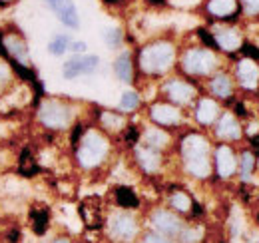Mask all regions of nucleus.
Segmentation results:
<instances>
[{"mask_svg":"<svg viewBox=\"0 0 259 243\" xmlns=\"http://www.w3.org/2000/svg\"><path fill=\"white\" fill-rule=\"evenodd\" d=\"M184 172L195 180H207L213 172V157L209 138L201 132H186L178 144Z\"/></svg>","mask_w":259,"mask_h":243,"instance_id":"obj_1","label":"nucleus"},{"mask_svg":"<svg viewBox=\"0 0 259 243\" xmlns=\"http://www.w3.org/2000/svg\"><path fill=\"white\" fill-rule=\"evenodd\" d=\"M178 60V46L169 38H154L146 42L136 56V66L144 76H165Z\"/></svg>","mask_w":259,"mask_h":243,"instance_id":"obj_2","label":"nucleus"},{"mask_svg":"<svg viewBox=\"0 0 259 243\" xmlns=\"http://www.w3.org/2000/svg\"><path fill=\"white\" fill-rule=\"evenodd\" d=\"M74 152H76V161L82 170H96L110 155V138L102 130L86 128Z\"/></svg>","mask_w":259,"mask_h":243,"instance_id":"obj_3","label":"nucleus"},{"mask_svg":"<svg viewBox=\"0 0 259 243\" xmlns=\"http://www.w3.org/2000/svg\"><path fill=\"white\" fill-rule=\"evenodd\" d=\"M36 120L48 132H64L74 126L76 108L62 98H40L36 104Z\"/></svg>","mask_w":259,"mask_h":243,"instance_id":"obj_4","label":"nucleus"},{"mask_svg":"<svg viewBox=\"0 0 259 243\" xmlns=\"http://www.w3.org/2000/svg\"><path fill=\"white\" fill-rule=\"evenodd\" d=\"M220 66V58L213 48L207 46H190L184 48L180 56V70L188 78H205L211 76Z\"/></svg>","mask_w":259,"mask_h":243,"instance_id":"obj_5","label":"nucleus"},{"mask_svg":"<svg viewBox=\"0 0 259 243\" xmlns=\"http://www.w3.org/2000/svg\"><path fill=\"white\" fill-rule=\"evenodd\" d=\"M211 36L215 42V50H222L226 54H235L243 46V30L235 26L233 22H215L211 28Z\"/></svg>","mask_w":259,"mask_h":243,"instance_id":"obj_6","label":"nucleus"},{"mask_svg":"<svg viewBox=\"0 0 259 243\" xmlns=\"http://www.w3.org/2000/svg\"><path fill=\"white\" fill-rule=\"evenodd\" d=\"M162 92L165 96L167 102L176 104V106H188L197 100V86H195L192 80L188 78H180V76H174V78H167L162 84Z\"/></svg>","mask_w":259,"mask_h":243,"instance_id":"obj_7","label":"nucleus"},{"mask_svg":"<svg viewBox=\"0 0 259 243\" xmlns=\"http://www.w3.org/2000/svg\"><path fill=\"white\" fill-rule=\"evenodd\" d=\"M148 116H150V120L154 122L156 126L165 128V130L178 128V126L184 124L182 108L171 104V102H167V100L165 102H152L150 108H148Z\"/></svg>","mask_w":259,"mask_h":243,"instance_id":"obj_8","label":"nucleus"},{"mask_svg":"<svg viewBox=\"0 0 259 243\" xmlns=\"http://www.w3.org/2000/svg\"><path fill=\"white\" fill-rule=\"evenodd\" d=\"M203 12L213 22H237L243 16L239 0H205Z\"/></svg>","mask_w":259,"mask_h":243,"instance_id":"obj_9","label":"nucleus"},{"mask_svg":"<svg viewBox=\"0 0 259 243\" xmlns=\"http://www.w3.org/2000/svg\"><path fill=\"white\" fill-rule=\"evenodd\" d=\"M108 229H110L114 239H118V241H132L138 235L140 225H138V219L134 217V213L124 210V212H116L110 215Z\"/></svg>","mask_w":259,"mask_h":243,"instance_id":"obj_10","label":"nucleus"},{"mask_svg":"<svg viewBox=\"0 0 259 243\" xmlns=\"http://www.w3.org/2000/svg\"><path fill=\"white\" fill-rule=\"evenodd\" d=\"M237 166H239V157H237L235 150L229 144H226V142L218 144L215 150H213V170H215V176L220 180H224V182L231 180L235 176V172H237Z\"/></svg>","mask_w":259,"mask_h":243,"instance_id":"obj_11","label":"nucleus"},{"mask_svg":"<svg viewBox=\"0 0 259 243\" xmlns=\"http://www.w3.org/2000/svg\"><path fill=\"white\" fill-rule=\"evenodd\" d=\"M100 68V56L96 54H74L62 64V76L66 80H76L80 76H90Z\"/></svg>","mask_w":259,"mask_h":243,"instance_id":"obj_12","label":"nucleus"},{"mask_svg":"<svg viewBox=\"0 0 259 243\" xmlns=\"http://www.w3.org/2000/svg\"><path fill=\"white\" fill-rule=\"evenodd\" d=\"M233 76H235V84L239 88L255 92L259 88V62L249 56L239 58L233 66Z\"/></svg>","mask_w":259,"mask_h":243,"instance_id":"obj_13","label":"nucleus"},{"mask_svg":"<svg viewBox=\"0 0 259 243\" xmlns=\"http://www.w3.org/2000/svg\"><path fill=\"white\" fill-rule=\"evenodd\" d=\"M213 134L220 142H237L243 136V128L239 124V118L233 112H222L218 122L213 124Z\"/></svg>","mask_w":259,"mask_h":243,"instance_id":"obj_14","label":"nucleus"},{"mask_svg":"<svg viewBox=\"0 0 259 243\" xmlns=\"http://www.w3.org/2000/svg\"><path fill=\"white\" fill-rule=\"evenodd\" d=\"M132 152H134V159H136V164H138V168L144 172V174H158L160 170H162L163 166V152H158V150H154V148H148V146H144L142 142H138L134 148H132Z\"/></svg>","mask_w":259,"mask_h":243,"instance_id":"obj_15","label":"nucleus"},{"mask_svg":"<svg viewBox=\"0 0 259 243\" xmlns=\"http://www.w3.org/2000/svg\"><path fill=\"white\" fill-rule=\"evenodd\" d=\"M150 221H152L154 229L165 237H178L184 229L182 219L169 210H154L150 213Z\"/></svg>","mask_w":259,"mask_h":243,"instance_id":"obj_16","label":"nucleus"},{"mask_svg":"<svg viewBox=\"0 0 259 243\" xmlns=\"http://www.w3.org/2000/svg\"><path fill=\"white\" fill-rule=\"evenodd\" d=\"M44 2L54 12V16L60 20V24H64L70 30L80 28V12L74 0H44Z\"/></svg>","mask_w":259,"mask_h":243,"instance_id":"obj_17","label":"nucleus"},{"mask_svg":"<svg viewBox=\"0 0 259 243\" xmlns=\"http://www.w3.org/2000/svg\"><path fill=\"white\" fill-rule=\"evenodd\" d=\"M222 114V108L218 104L215 98H207V96H201L195 100V106H194V120L203 126V128H209L213 126L218 118Z\"/></svg>","mask_w":259,"mask_h":243,"instance_id":"obj_18","label":"nucleus"},{"mask_svg":"<svg viewBox=\"0 0 259 243\" xmlns=\"http://www.w3.org/2000/svg\"><path fill=\"white\" fill-rule=\"evenodd\" d=\"M233 78L227 72H213L207 80V90L215 100H229L233 96Z\"/></svg>","mask_w":259,"mask_h":243,"instance_id":"obj_19","label":"nucleus"},{"mask_svg":"<svg viewBox=\"0 0 259 243\" xmlns=\"http://www.w3.org/2000/svg\"><path fill=\"white\" fill-rule=\"evenodd\" d=\"M98 124H100L102 132H106V134H122L128 126L124 112H118V110H100Z\"/></svg>","mask_w":259,"mask_h":243,"instance_id":"obj_20","label":"nucleus"},{"mask_svg":"<svg viewBox=\"0 0 259 243\" xmlns=\"http://www.w3.org/2000/svg\"><path fill=\"white\" fill-rule=\"evenodd\" d=\"M140 142L148 148H154L158 152H165L171 144V136L169 132H165V128H146L142 130V136H140Z\"/></svg>","mask_w":259,"mask_h":243,"instance_id":"obj_21","label":"nucleus"},{"mask_svg":"<svg viewBox=\"0 0 259 243\" xmlns=\"http://www.w3.org/2000/svg\"><path fill=\"white\" fill-rule=\"evenodd\" d=\"M134 72H136V64H134V58H132V52L130 50H124L116 56L114 60V74L120 82L124 84H132L134 82Z\"/></svg>","mask_w":259,"mask_h":243,"instance_id":"obj_22","label":"nucleus"},{"mask_svg":"<svg viewBox=\"0 0 259 243\" xmlns=\"http://www.w3.org/2000/svg\"><path fill=\"white\" fill-rule=\"evenodd\" d=\"M167 204H169V208L176 213H192L195 201L192 199V195H190L188 191H184V189H174V191L169 193V197H167Z\"/></svg>","mask_w":259,"mask_h":243,"instance_id":"obj_23","label":"nucleus"},{"mask_svg":"<svg viewBox=\"0 0 259 243\" xmlns=\"http://www.w3.org/2000/svg\"><path fill=\"white\" fill-rule=\"evenodd\" d=\"M114 195H116L118 206L124 208V210H138L140 208V197H138V193L132 187L120 185V187H116Z\"/></svg>","mask_w":259,"mask_h":243,"instance_id":"obj_24","label":"nucleus"},{"mask_svg":"<svg viewBox=\"0 0 259 243\" xmlns=\"http://www.w3.org/2000/svg\"><path fill=\"white\" fill-rule=\"evenodd\" d=\"M255 164H257V153L253 152V150L241 152L237 170L241 172V180H243V182H249V180H251V176H253V172H255Z\"/></svg>","mask_w":259,"mask_h":243,"instance_id":"obj_25","label":"nucleus"},{"mask_svg":"<svg viewBox=\"0 0 259 243\" xmlns=\"http://www.w3.org/2000/svg\"><path fill=\"white\" fill-rule=\"evenodd\" d=\"M70 42H72V38L66 32L52 36V40L48 42V54L50 56H64L66 52L70 50Z\"/></svg>","mask_w":259,"mask_h":243,"instance_id":"obj_26","label":"nucleus"},{"mask_svg":"<svg viewBox=\"0 0 259 243\" xmlns=\"http://www.w3.org/2000/svg\"><path fill=\"white\" fill-rule=\"evenodd\" d=\"M30 221H32L34 233L44 235V233H46V229H48V223H50L48 210H44V208H34L32 212H30Z\"/></svg>","mask_w":259,"mask_h":243,"instance_id":"obj_27","label":"nucleus"},{"mask_svg":"<svg viewBox=\"0 0 259 243\" xmlns=\"http://www.w3.org/2000/svg\"><path fill=\"white\" fill-rule=\"evenodd\" d=\"M102 40L108 48L112 50H118L122 44H124V30L118 28V26H110V28H104L102 30Z\"/></svg>","mask_w":259,"mask_h":243,"instance_id":"obj_28","label":"nucleus"},{"mask_svg":"<svg viewBox=\"0 0 259 243\" xmlns=\"http://www.w3.org/2000/svg\"><path fill=\"white\" fill-rule=\"evenodd\" d=\"M14 70H12V66H10V62L4 60L2 56H0V96H4L6 90L12 86V80H14Z\"/></svg>","mask_w":259,"mask_h":243,"instance_id":"obj_29","label":"nucleus"},{"mask_svg":"<svg viewBox=\"0 0 259 243\" xmlns=\"http://www.w3.org/2000/svg\"><path fill=\"white\" fill-rule=\"evenodd\" d=\"M140 104H142V98H140L138 92H134V90L124 92L122 98H120V110H122V112H134V110L140 108Z\"/></svg>","mask_w":259,"mask_h":243,"instance_id":"obj_30","label":"nucleus"},{"mask_svg":"<svg viewBox=\"0 0 259 243\" xmlns=\"http://www.w3.org/2000/svg\"><path fill=\"white\" fill-rule=\"evenodd\" d=\"M38 170H40V168H38V164L32 159L30 152L24 150V152L20 153V174H22L24 178H32Z\"/></svg>","mask_w":259,"mask_h":243,"instance_id":"obj_31","label":"nucleus"},{"mask_svg":"<svg viewBox=\"0 0 259 243\" xmlns=\"http://www.w3.org/2000/svg\"><path fill=\"white\" fill-rule=\"evenodd\" d=\"M241 2V14L249 20L259 18V0H239Z\"/></svg>","mask_w":259,"mask_h":243,"instance_id":"obj_32","label":"nucleus"},{"mask_svg":"<svg viewBox=\"0 0 259 243\" xmlns=\"http://www.w3.org/2000/svg\"><path fill=\"white\" fill-rule=\"evenodd\" d=\"M180 237H182V241L184 243H195L201 239V231H199L197 227H186V225H184Z\"/></svg>","mask_w":259,"mask_h":243,"instance_id":"obj_33","label":"nucleus"},{"mask_svg":"<svg viewBox=\"0 0 259 243\" xmlns=\"http://www.w3.org/2000/svg\"><path fill=\"white\" fill-rule=\"evenodd\" d=\"M144 243H171L165 235L158 233V231H152V233H146L144 237Z\"/></svg>","mask_w":259,"mask_h":243,"instance_id":"obj_34","label":"nucleus"},{"mask_svg":"<svg viewBox=\"0 0 259 243\" xmlns=\"http://www.w3.org/2000/svg\"><path fill=\"white\" fill-rule=\"evenodd\" d=\"M86 50H88V44L84 40H72L70 42V52H74V54H86Z\"/></svg>","mask_w":259,"mask_h":243,"instance_id":"obj_35","label":"nucleus"},{"mask_svg":"<svg viewBox=\"0 0 259 243\" xmlns=\"http://www.w3.org/2000/svg\"><path fill=\"white\" fill-rule=\"evenodd\" d=\"M167 2H169V0H146V4H148V6H152V8H162V6H167Z\"/></svg>","mask_w":259,"mask_h":243,"instance_id":"obj_36","label":"nucleus"},{"mask_svg":"<svg viewBox=\"0 0 259 243\" xmlns=\"http://www.w3.org/2000/svg\"><path fill=\"white\" fill-rule=\"evenodd\" d=\"M18 237H20L18 229H12V231L8 233V241H10V243H16V241H18Z\"/></svg>","mask_w":259,"mask_h":243,"instance_id":"obj_37","label":"nucleus"},{"mask_svg":"<svg viewBox=\"0 0 259 243\" xmlns=\"http://www.w3.org/2000/svg\"><path fill=\"white\" fill-rule=\"evenodd\" d=\"M18 0H0V8H10V6H14Z\"/></svg>","mask_w":259,"mask_h":243,"instance_id":"obj_38","label":"nucleus"},{"mask_svg":"<svg viewBox=\"0 0 259 243\" xmlns=\"http://www.w3.org/2000/svg\"><path fill=\"white\" fill-rule=\"evenodd\" d=\"M52 243H72V241H70L68 237H56V239H54Z\"/></svg>","mask_w":259,"mask_h":243,"instance_id":"obj_39","label":"nucleus"}]
</instances>
